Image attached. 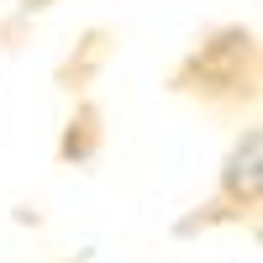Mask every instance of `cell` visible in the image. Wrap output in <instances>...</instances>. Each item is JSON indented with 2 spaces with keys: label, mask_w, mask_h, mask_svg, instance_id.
<instances>
[{
  "label": "cell",
  "mask_w": 263,
  "mask_h": 263,
  "mask_svg": "<svg viewBox=\"0 0 263 263\" xmlns=\"http://www.w3.org/2000/svg\"><path fill=\"white\" fill-rule=\"evenodd\" d=\"M174 90L205 105H242L258 95V37L248 27L205 32L174 69Z\"/></svg>",
  "instance_id": "obj_1"
},
{
  "label": "cell",
  "mask_w": 263,
  "mask_h": 263,
  "mask_svg": "<svg viewBox=\"0 0 263 263\" xmlns=\"http://www.w3.org/2000/svg\"><path fill=\"white\" fill-rule=\"evenodd\" d=\"M258 153H263V137H258V126H248L242 137H237V147L227 153V168H221V190H216V200L195 216V221H184L179 232L211 227V221H221V216H253V211H258V184H263Z\"/></svg>",
  "instance_id": "obj_2"
},
{
  "label": "cell",
  "mask_w": 263,
  "mask_h": 263,
  "mask_svg": "<svg viewBox=\"0 0 263 263\" xmlns=\"http://www.w3.org/2000/svg\"><path fill=\"white\" fill-rule=\"evenodd\" d=\"M100 111L90 100H79L74 105V116H69V126H63V142H58V158L63 163H84V158H95L100 153Z\"/></svg>",
  "instance_id": "obj_3"
},
{
  "label": "cell",
  "mask_w": 263,
  "mask_h": 263,
  "mask_svg": "<svg viewBox=\"0 0 263 263\" xmlns=\"http://www.w3.org/2000/svg\"><path fill=\"white\" fill-rule=\"evenodd\" d=\"M21 6H48V0H21Z\"/></svg>",
  "instance_id": "obj_4"
}]
</instances>
